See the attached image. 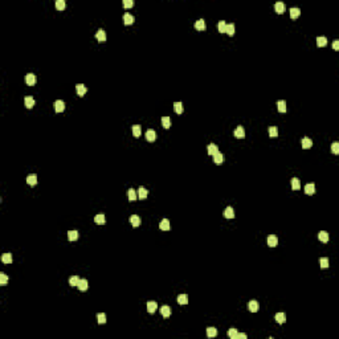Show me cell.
<instances>
[{
	"instance_id": "obj_43",
	"label": "cell",
	"mask_w": 339,
	"mask_h": 339,
	"mask_svg": "<svg viewBox=\"0 0 339 339\" xmlns=\"http://www.w3.org/2000/svg\"><path fill=\"white\" fill-rule=\"evenodd\" d=\"M320 268L322 269H326V268H329L330 266V262H329V258H326V257H322L320 258Z\"/></svg>"
},
{
	"instance_id": "obj_49",
	"label": "cell",
	"mask_w": 339,
	"mask_h": 339,
	"mask_svg": "<svg viewBox=\"0 0 339 339\" xmlns=\"http://www.w3.org/2000/svg\"><path fill=\"white\" fill-rule=\"evenodd\" d=\"M331 151H333L334 154H339V143L338 142H334L333 145H331Z\"/></svg>"
},
{
	"instance_id": "obj_4",
	"label": "cell",
	"mask_w": 339,
	"mask_h": 339,
	"mask_svg": "<svg viewBox=\"0 0 339 339\" xmlns=\"http://www.w3.org/2000/svg\"><path fill=\"white\" fill-rule=\"evenodd\" d=\"M268 245L272 246V248L277 246V245H278V239H277V236H274V235L268 236Z\"/></svg>"
},
{
	"instance_id": "obj_31",
	"label": "cell",
	"mask_w": 339,
	"mask_h": 339,
	"mask_svg": "<svg viewBox=\"0 0 339 339\" xmlns=\"http://www.w3.org/2000/svg\"><path fill=\"white\" fill-rule=\"evenodd\" d=\"M94 221L98 224V225H104V224L106 223V219H105V216L102 213H100V215H97V216L94 217Z\"/></svg>"
},
{
	"instance_id": "obj_32",
	"label": "cell",
	"mask_w": 339,
	"mask_h": 339,
	"mask_svg": "<svg viewBox=\"0 0 339 339\" xmlns=\"http://www.w3.org/2000/svg\"><path fill=\"white\" fill-rule=\"evenodd\" d=\"M269 135L272 138H277L278 137V127L277 126H270L269 127Z\"/></svg>"
},
{
	"instance_id": "obj_17",
	"label": "cell",
	"mask_w": 339,
	"mask_h": 339,
	"mask_svg": "<svg viewBox=\"0 0 339 339\" xmlns=\"http://www.w3.org/2000/svg\"><path fill=\"white\" fill-rule=\"evenodd\" d=\"M130 223H131L132 226H139L141 225V217H139L138 215H132V216L130 217Z\"/></svg>"
},
{
	"instance_id": "obj_48",
	"label": "cell",
	"mask_w": 339,
	"mask_h": 339,
	"mask_svg": "<svg viewBox=\"0 0 339 339\" xmlns=\"http://www.w3.org/2000/svg\"><path fill=\"white\" fill-rule=\"evenodd\" d=\"M8 282V277H7L5 273H0V283L1 285H5Z\"/></svg>"
},
{
	"instance_id": "obj_37",
	"label": "cell",
	"mask_w": 339,
	"mask_h": 339,
	"mask_svg": "<svg viewBox=\"0 0 339 339\" xmlns=\"http://www.w3.org/2000/svg\"><path fill=\"white\" fill-rule=\"evenodd\" d=\"M1 261H3L4 264H11V262H12V254L4 253L3 256H1Z\"/></svg>"
},
{
	"instance_id": "obj_25",
	"label": "cell",
	"mask_w": 339,
	"mask_h": 339,
	"mask_svg": "<svg viewBox=\"0 0 339 339\" xmlns=\"http://www.w3.org/2000/svg\"><path fill=\"white\" fill-rule=\"evenodd\" d=\"M292 188L294 189V191H298V189L301 188V180H299L298 178H293L292 179Z\"/></svg>"
},
{
	"instance_id": "obj_42",
	"label": "cell",
	"mask_w": 339,
	"mask_h": 339,
	"mask_svg": "<svg viewBox=\"0 0 339 339\" xmlns=\"http://www.w3.org/2000/svg\"><path fill=\"white\" fill-rule=\"evenodd\" d=\"M225 33H228L229 36H233V35H235V24H226Z\"/></svg>"
},
{
	"instance_id": "obj_35",
	"label": "cell",
	"mask_w": 339,
	"mask_h": 339,
	"mask_svg": "<svg viewBox=\"0 0 339 339\" xmlns=\"http://www.w3.org/2000/svg\"><path fill=\"white\" fill-rule=\"evenodd\" d=\"M174 109H175L176 114H182L183 111H184V107H183L182 102H175V104H174Z\"/></svg>"
},
{
	"instance_id": "obj_51",
	"label": "cell",
	"mask_w": 339,
	"mask_h": 339,
	"mask_svg": "<svg viewBox=\"0 0 339 339\" xmlns=\"http://www.w3.org/2000/svg\"><path fill=\"white\" fill-rule=\"evenodd\" d=\"M237 338H239V339H246V338H248V335H246V334H244V333H239V334H237Z\"/></svg>"
},
{
	"instance_id": "obj_41",
	"label": "cell",
	"mask_w": 339,
	"mask_h": 339,
	"mask_svg": "<svg viewBox=\"0 0 339 339\" xmlns=\"http://www.w3.org/2000/svg\"><path fill=\"white\" fill-rule=\"evenodd\" d=\"M65 7H66L65 0H57V1H56V8L58 11H64V10H65Z\"/></svg>"
},
{
	"instance_id": "obj_30",
	"label": "cell",
	"mask_w": 339,
	"mask_h": 339,
	"mask_svg": "<svg viewBox=\"0 0 339 339\" xmlns=\"http://www.w3.org/2000/svg\"><path fill=\"white\" fill-rule=\"evenodd\" d=\"M24 102H25V106L28 107V109H32V107L35 106V98L33 97H25Z\"/></svg>"
},
{
	"instance_id": "obj_22",
	"label": "cell",
	"mask_w": 339,
	"mask_h": 339,
	"mask_svg": "<svg viewBox=\"0 0 339 339\" xmlns=\"http://www.w3.org/2000/svg\"><path fill=\"white\" fill-rule=\"evenodd\" d=\"M195 28L198 29V31H204L205 28H207V25H205V21L203 19L198 20V21L195 23Z\"/></svg>"
},
{
	"instance_id": "obj_20",
	"label": "cell",
	"mask_w": 339,
	"mask_h": 339,
	"mask_svg": "<svg viewBox=\"0 0 339 339\" xmlns=\"http://www.w3.org/2000/svg\"><path fill=\"white\" fill-rule=\"evenodd\" d=\"M311 146H313V141H311L310 138H303L302 139V148H305V150H307V148H311Z\"/></svg>"
},
{
	"instance_id": "obj_8",
	"label": "cell",
	"mask_w": 339,
	"mask_h": 339,
	"mask_svg": "<svg viewBox=\"0 0 339 339\" xmlns=\"http://www.w3.org/2000/svg\"><path fill=\"white\" fill-rule=\"evenodd\" d=\"M123 23H125L126 25H131L132 23H134V16H132L131 13L126 12L125 15H123Z\"/></svg>"
},
{
	"instance_id": "obj_21",
	"label": "cell",
	"mask_w": 339,
	"mask_h": 339,
	"mask_svg": "<svg viewBox=\"0 0 339 339\" xmlns=\"http://www.w3.org/2000/svg\"><path fill=\"white\" fill-rule=\"evenodd\" d=\"M27 183H28L29 185H36L37 184V175H36V174L28 175V178H27Z\"/></svg>"
},
{
	"instance_id": "obj_29",
	"label": "cell",
	"mask_w": 339,
	"mask_h": 339,
	"mask_svg": "<svg viewBox=\"0 0 339 339\" xmlns=\"http://www.w3.org/2000/svg\"><path fill=\"white\" fill-rule=\"evenodd\" d=\"M318 239L322 242H327L329 241V233H327L326 231H322V232L318 233Z\"/></svg>"
},
{
	"instance_id": "obj_40",
	"label": "cell",
	"mask_w": 339,
	"mask_h": 339,
	"mask_svg": "<svg viewBox=\"0 0 339 339\" xmlns=\"http://www.w3.org/2000/svg\"><path fill=\"white\" fill-rule=\"evenodd\" d=\"M274 318H276V322H278V323H283L286 320V315L283 313H277Z\"/></svg>"
},
{
	"instance_id": "obj_15",
	"label": "cell",
	"mask_w": 339,
	"mask_h": 339,
	"mask_svg": "<svg viewBox=\"0 0 339 339\" xmlns=\"http://www.w3.org/2000/svg\"><path fill=\"white\" fill-rule=\"evenodd\" d=\"M147 195H148V191L145 188V187H139L138 188V198L141 199V200H143V199L147 198Z\"/></svg>"
},
{
	"instance_id": "obj_19",
	"label": "cell",
	"mask_w": 339,
	"mask_h": 339,
	"mask_svg": "<svg viewBox=\"0 0 339 339\" xmlns=\"http://www.w3.org/2000/svg\"><path fill=\"white\" fill-rule=\"evenodd\" d=\"M224 216H225L226 219H233V217H235V209H233L232 207H226L225 211H224Z\"/></svg>"
},
{
	"instance_id": "obj_6",
	"label": "cell",
	"mask_w": 339,
	"mask_h": 339,
	"mask_svg": "<svg viewBox=\"0 0 339 339\" xmlns=\"http://www.w3.org/2000/svg\"><path fill=\"white\" fill-rule=\"evenodd\" d=\"M248 309H249V311H252V313H256V311H258V309H260V305H258V302L257 301H250L248 303Z\"/></svg>"
},
{
	"instance_id": "obj_7",
	"label": "cell",
	"mask_w": 339,
	"mask_h": 339,
	"mask_svg": "<svg viewBox=\"0 0 339 339\" xmlns=\"http://www.w3.org/2000/svg\"><path fill=\"white\" fill-rule=\"evenodd\" d=\"M235 137L236 138H239V139H241V138H244L245 137V130H244V127L242 126H237V129L235 130Z\"/></svg>"
},
{
	"instance_id": "obj_13",
	"label": "cell",
	"mask_w": 339,
	"mask_h": 339,
	"mask_svg": "<svg viewBox=\"0 0 339 339\" xmlns=\"http://www.w3.org/2000/svg\"><path fill=\"white\" fill-rule=\"evenodd\" d=\"M315 192V184L314 183H309V184H306V187H305V194L306 195H313Z\"/></svg>"
},
{
	"instance_id": "obj_9",
	"label": "cell",
	"mask_w": 339,
	"mask_h": 339,
	"mask_svg": "<svg viewBox=\"0 0 339 339\" xmlns=\"http://www.w3.org/2000/svg\"><path fill=\"white\" fill-rule=\"evenodd\" d=\"M159 228H160L162 231H169V229H171V224H169V220L163 219L162 221H160V224H159Z\"/></svg>"
},
{
	"instance_id": "obj_5",
	"label": "cell",
	"mask_w": 339,
	"mask_h": 339,
	"mask_svg": "<svg viewBox=\"0 0 339 339\" xmlns=\"http://www.w3.org/2000/svg\"><path fill=\"white\" fill-rule=\"evenodd\" d=\"M171 313H172V310H171V307H169V306H167V305H164V306H162V307H160V314L163 315L164 318H168L169 315H171Z\"/></svg>"
},
{
	"instance_id": "obj_18",
	"label": "cell",
	"mask_w": 339,
	"mask_h": 339,
	"mask_svg": "<svg viewBox=\"0 0 339 339\" xmlns=\"http://www.w3.org/2000/svg\"><path fill=\"white\" fill-rule=\"evenodd\" d=\"M277 107H278L279 113H286V110H288V107H286V102L283 100H279L278 102H277Z\"/></svg>"
},
{
	"instance_id": "obj_24",
	"label": "cell",
	"mask_w": 339,
	"mask_h": 339,
	"mask_svg": "<svg viewBox=\"0 0 339 339\" xmlns=\"http://www.w3.org/2000/svg\"><path fill=\"white\" fill-rule=\"evenodd\" d=\"M207 148H208V154L212 155V156H213L216 152H219V147H217L215 143H211V145H208Z\"/></svg>"
},
{
	"instance_id": "obj_36",
	"label": "cell",
	"mask_w": 339,
	"mask_h": 339,
	"mask_svg": "<svg viewBox=\"0 0 339 339\" xmlns=\"http://www.w3.org/2000/svg\"><path fill=\"white\" fill-rule=\"evenodd\" d=\"M207 335H208V338H215V336L217 335V329L216 327H208Z\"/></svg>"
},
{
	"instance_id": "obj_47",
	"label": "cell",
	"mask_w": 339,
	"mask_h": 339,
	"mask_svg": "<svg viewBox=\"0 0 339 339\" xmlns=\"http://www.w3.org/2000/svg\"><path fill=\"white\" fill-rule=\"evenodd\" d=\"M217 28H219V32H221V33H224V32H225V28H226V23L224 21V20H221V21H219V25H217Z\"/></svg>"
},
{
	"instance_id": "obj_44",
	"label": "cell",
	"mask_w": 339,
	"mask_h": 339,
	"mask_svg": "<svg viewBox=\"0 0 339 339\" xmlns=\"http://www.w3.org/2000/svg\"><path fill=\"white\" fill-rule=\"evenodd\" d=\"M106 314H104V313H100V314H97V320H98V323H106Z\"/></svg>"
},
{
	"instance_id": "obj_12",
	"label": "cell",
	"mask_w": 339,
	"mask_h": 339,
	"mask_svg": "<svg viewBox=\"0 0 339 339\" xmlns=\"http://www.w3.org/2000/svg\"><path fill=\"white\" fill-rule=\"evenodd\" d=\"M77 288H78L81 292H85V290H88V288H89V282H88V279H80V282H78V285H77Z\"/></svg>"
},
{
	"instance_id": "obj_27",
	"label": "cell",
	"mask_w": 339,
	"mask_h": 339,
	"mask_svg": "<svg viewBox=\"0 0 339 339\" xmlns=\"http://www.w3.org/2000/svg\"><path fill=\"white\" fill-rule=\"evenodd\" d=\"M178 303L179 305H187L188 303V295L187 294H179L178 295Z\"/></svg>"
},
{
	"instance_id": "obj_39",
	"label": "cell",
	"mask_w": 339,
	"mask_h": 339,
	"mask_svg": "<svg viewBox=\"0 0 339 339\" xmlns=\"http://www.w3.org/2000/svg\"><path fill=\"white\" fill-rule=\"evenodd\" d=\"M68 239H69L70 241H75V240L78 239V232H77V231H69V232H68Z\"/></svg>"
},
{
	"instance_id": "obj_34",
	"label": "cell",
	"mask_w": 339,
	"mask_h": 339,
	"mask_svg": "<svg viewBox=\"0 0 339 339\" xmlns=\"http://www.w3.org/2000/svg\"><path fill=\"white\" fill-rule=\"evenodd\" d=\"M162 126L164 129H169L171 127V118L169 117H163L162 118Z\"/></svg>"
},
{
	"instance_id": "obj_52",
	"label": "cell",
	"mask_w": 339,
	"mask_h": 339,
	"mask_svg": "<svg viewBox=\"0 0 339 339\" xmlns=\"http://www.w3.org/2000/svg\"><path fill=\"white\" fill-rule=\"evenodd\" d=\"M333 48L335 50H338L339 49V41L338 40H334V43H333Z\"/></svg>"
},
{
	"instance_id": "obj_46",
	"label": "cell",
	"mask_w": 339,
	"mask_h": 339,
	"mask_svg": "<svg viewBox=\"0 0 339 339\" xmlns=\"http://www.w3.org/2000/svg\"><path fill=\"white\" fill-rule=\"evenodd\" d=\"M237 334H239L237 333V330L233 329V327L232 329H229V331H228V336H229L231 339H237Z\"/></svg>"
},
{
	"instance_id": "obj_11",
	"label": "cell",
	"mask_w": 339,
	"mask_h": 339,
	"mask_svg": "<svg viewBox=\"0 0 339 339\" xmlns=\"http://www.w3.org/2000/svg\"><path fill=\"white\" fill-rule=\"evenodd\" d=\"M155 138H156V132H155V130H152V129L147 130V132H146V139H147L148 142H154Z\"/></svg>"
},
{
	"instance_id": "obj_50",
	"label": "cell",
	"mask_w": 339,
	"mask_h": 339,
	"mask_svg": "<svg viewBox=\"0 0 339 339\" xmlns=\"http://www.w3.org/2000/svg\"><path fill=\"white\" fill-rule=\"evenodd\" d=\"M134 5V1L132 0H123V7L125 8H131Z\"/></svg>"
},
{
	"instance_id": "obj_1",
	"label": "cell",
	"mask_w": 339,
	"mask_h": 339,
	"mask_svg": "<svg viewBox=\"0 0 339 339\" xmlns=\"http://www.w3.org/2000/svg\"><path fill=\"white\" fill-rule=\"evenodd\" d=\"M36 81H37V78H36V74H33V73H28V74L25 75V82H27V85H29V86H33V85L36 84Z\"/></svg>"
},
{
	"instance_id": "obj_45",
	"label": "cell",
	"mask_w": 339,
	"mask_h": 339,
	"mask_svg": "<svg viewBox=\"0 0 339 339\" xmlns=\"http://www.w3.org/2000/svg\"><path fill=\"white\" fill-rule=\"evenodd\" d=\"M78 282H80V278L77 276H72V277H70V279H69L70 286H73V288H74V286L78 285Z\"/></svg>"
},
{
	"instance_id": "obj_10",
	"label": "cell",
	"mask_w": 339,
	"mask_h": 339,
	"mask_svg": "<svg viewBox=\"0 0 339 339\" xmlns=\"http://www.w3.org/2000/svg\"><path fill=\"white\" fill-rule=\"evenodd\" d=\"M95 38H97L100 43H104V41H106V32H105L104 29H100V31L95 33Z\"/></svg>"
},
{
	"instance_id": "obj_33",
	"label": "cell",
	"mask_w": 339,
	"mask_h": 339,
	"mask_svg": "<svg viewBox=\"0 0 339 339\" xmlns=\"http://www.w3.org/2000/svg\"><path fill=\"white\" fill-rule=\"evenodd\" d=\"M299 15H301V10H299V8L293 7L292 10H290V17H292V19H297Z\"/></svg>"
},
{
	"instance_id": "obj_28",
	"label": "cell",
	"mask_w": 339,
	"mask_h": 339,
	"mask_svg": "<svg viewBox=\"0 0 339 339\" xmlns=\"http://www.w3.org/2000/svg\"><path fill=\"white\" fill-rule=\"evenodd\" d=\"M142 134V127L139 125H134L132 126V135H134L135 138H139Z\"/></svg>"
},
{
	"instance_id": "obj_3",
	"label": "cell",
	"mask_w": 339,
	"mask_h": 339,
	"mask_svg": "<svg viewBox=\"0 0 339 339\" xmlns=\"http://www.w3.org/2000/svg\"><path fill=\"white\" fill-rule=\"evenodd\" d=\"M75 90H77V94H78L80 97H84V95L86 94V91H88V88L82 84H78L75 86Z\"/></svg>"
},
{
	"instance_id": "obj_16",
	"label": "cell",
	"mask_w": 339,
	"mask_h": 339,
	"mask_svg": "<svg viewBox=\"0 0 339 339\" xmlns=\"http://www.w3.org/2000/svg\"><path fill=\"white\" fill-rule=\"evenodd\" d=\"M225 160V158H224V155L221 154V152H216V154L213 155V162L216 164H221Z\"/></svg>"
},
{
	"instance_id": "obj_2",
	"label": "cell",
	"mask_w": 339,
	"mask_h": 339,
	"mask_svg": "<svg viewBox=\"0 0 339 339\" xmlns=\"http://www.w3.org/2000/svg\"><path fill=\"white\" fill-rule=\"evenodd\" d=\"M54 110H56L57 113H61V111H64L65 110V102L61 100H57L56 102H54Z\"/></svg>"
},
{
	"instance_id": "obj_38",
	"label": "cell",
	"mask_w": 339,
	"mask_h": 339,
	"mask_svg": "<svg viewBox=\"0 0 339 339\" xmlns=\"http://www.w3.org/2000/svg\"><path fill=\"white\" fill-rule=\"evenodd\" d=\"M317 45L318 47H326L327 45V38L325 36H319L317 37Z\"/></svg>"
},
{
	"instance_id": "obj_26",
	"label": "cell",
	"mask_w": 339,
	"mask_h": 339,
	"mask_svg": "<svg viewBox=\"0 0 339 339\" xmlns=\"http://www.w3.org/2000/svg\"><path fill=\"white\" fill-rule=\"evenodd\" d=\"M274 11H276L277 13H283V11H285V5H283L282 1H278V3L274 4Z\"/></svg>"
},
{
	"instance_id": "obj_23",
	"label": "cell",
	"mask_w": 339,
	"mask_h": 339,
	"mask_svg": "<svg viewBox=\"0 0 339 339\" xmlns=\"http://www.w3.org/2000/svg\"><path fill=\"white\" fill-rule=\"evenodd\" d=\"M127 198H129L130 201H135V200H137L138 195H137V192H135L134 188H129V191H127Z\"/></svg>"
},
{
	"instance_id": "obj_14",
	"label": "cell",
	"mask_w": 339,
	"mask_h": 339,
	"mask_svg": "<svg viewBox=\"0 0 339 339\" xmlns=\"http://www.w3.org/2000/svg\"><path fill=\"white\" fill-rule=\"evenodd\" d=\"M156 307H158V305H156V302L155 301H148L147 302V311L148 313H155L156 311Z\"/></svg>"
}]
</instances>
